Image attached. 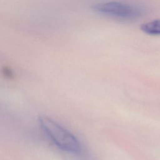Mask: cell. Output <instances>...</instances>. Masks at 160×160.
<instances>
[{
	"mask_svg": "<svg viewBox=\"0 0 160 160\" xmlns=\"http://www.w3.org/2000/svg\"><path fill=\"white\" fill-rule=\"evenodd\" d=\"M39 124L48 137L59 148L71 153H79L81 145L76 137L52 119L41 116Z\"/></svg>",
	"mask_w": 160,
	"mask_h": 160,
	"instance_id": "cell-1",
	"label": "cell"
},
{
	"mask_svg": "<svg viewBox=\"0 0 160 160\" xmlns=\"http://www.w3.org/2000/svg\"><path fill=\"white\" fill-rule=\"evenodd\" d=\"M91 9L99 14L122 21L138 19L145 11L139 6L118 1L96 3L91 6Z\"/></svg>",
	"mask_w": 160,
	"mask_h": 160,
	"instance_id": "cell-2",
	"label": "cell"
},
{
	"mask_svg": "<svg viewBox=\"0 0 160 160\" xmlns=\"http://www.w3.org/2000/svg\"><path fill=\"white\" fill-rule=\"evenodd\" d=\"M141 30L146 34L160 36V19H154L141 25Z\"/></svg>",
	"mask_w": 160,
	"mask_h": 160,
	"instance_id": "cell-3",
	"label": "cell"
}]
</instances>
